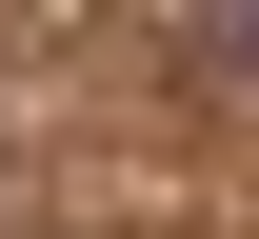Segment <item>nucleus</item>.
<instances>
[{
    "instance_id": "obj_1",
    "label": "nucleus",
    "mask_w": 259,
    "mask_h": 239,
    "mask_svg": "<svg viewBox=\"0 0 259 239\" xmlns=\"http://www.w3.org/2000/svg\"><path fill=\"white\" fill-rule=\"evenodd\" d=\"M239 40H259V0H239Z\"/></svg>"
}]
</instances>
